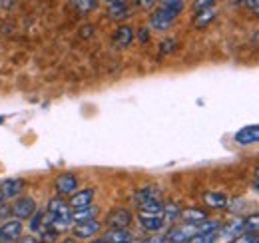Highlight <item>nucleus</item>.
<instances>
[{"label":"nucleus","mask_w":259,"mask_h":243,"mask_svg":"<svg viewBox=\"0 0 259 243\" xmlns=\"http://www.w3.org/2000/svg\"><path fill=\"white\" fill-rule=\"evenodd\" d=\"M22 235V221L20 219H8L6 223L0 225V243L18 241Z\"/></svg>","instance_id":"nucleus-2"},{"label":"nucleus","mask_w":259,"mask_h":243,"mask_svg":"<svg viewBox=\"0 0 259 243\" xmlns=\"http://www.w3.org/2000/svg\"><path fill=\"white\" fill-rule=\"evenodd\" d=\"M180 213H182L180 204H176V201H167V204H163L162 215L165 217V221H174V219H178Z\"/></svg>","instance_id":"nucleus-22"},{"label":"nucleus","mask_w":259,"mask_h":243,"mask_svg":"<svg viewBox=\"0 0 259 243\" xmlns=\"http://www.w3.org/2000/svg\"><path fill=\"white\" fill-rule=\"evenodd\" d=\"M100 229H102L100 221L90 219V221H80V223H76V225L72 227V233H74V237H78V239H90V237H94L96 233H100Z\"/></svg>","instance_id":"nucleus-5"},{"label":"nucleus","mask_w":259,"mask_h":243,"mask_svg":"<svg viewBox=\"0 0 259 243\" xmlns=\"http://www.w3.org/2000/svg\"><path fill=\"white\" fill-rule=\"evenodd\" d=\"M218 239V233H195L194 237L190 239L192 243H209Z\"/></svg>","instance_id":"nucleus-27"},{"label":"nucleus","mask_w":259,"mask_h":243,"mask_svg":"<svg viewBox=\"0 0 259 243\" xmlns=\"http://www.w3.org/2000/svg\"><path fill=\"white\" fill-rule=\"evenodd\" d=\"M98 208L96 206H86V208H78V210H72V223H80V221H90V219H96Z\"/></svg>","instance_id":"nucleus-18"},{"label":"nucleus","mask_w":259,"mask_h":243,"mask_svg":"<svg viewBox=\"0 0 259 243\" xmlns=\"http://www.w3.org/2000/svg\"><path fill=\"white\" fill-rule=\"evenodd\" d=\"M132 42H134V30H132V26H128V24L118 26V30L114 34V44L118 48H128Z\"/></svg>","instance_id":"nucleus-14"},{"label":"nucleus","mask_w":259,"mask_h":243,"mask_svg":"<svg viewBox=\"0 0 259 243\" xmlns=\"http://www.w3.org/2000/svg\"><path fill=\"white\" fill-rule=\"evenodd\" d=\"M108 14H110V18H114V20H122V18L130 16L128 4H126V2H114V4H108Z\"/></svg>","instance_id":"nucleus-20"},{"label":"nucleus","mask_w":259,"mask_h":243,"mask_svg":"<svg viewBox=\"0 0 259 243\" xmlns=\"http://www.w3.org/2000/svg\"><path fill=\"white\" fill-rule=\"evenodd\" d=\"M245 231V227H243V217H233V219H229L227 223H222V227H220V235H224L226 239H235L237 235H241Z\"/></svg>","instance_id":"nucleus-7"},{"label":"nucleus","mask_w":259,"mask_h":243,"mask_svg":"<svg viewBox=\"0 0 259 243\" xmlns=\"http://www.w3.org/2000/svg\"><path fill=\"white\" fill-rule=\"evenodd\" d=\"M134 235L132 231H128V227H110L98 241H110V243H124V241H132Z\"/></svg>","instance_id":"nucleus-10"},{"label":"nucleus","mask_w":259,"mask_h":243,"mask_svg":"<svg viewBox=\"0 0 259 243\" xmlns=\"http://www.w3.org/2000/svg\"><path fill=\"white\" fill-rule=\"evenodd\" d=\"M114 2H128V0H112L110 4H114Z\"/></svg>","instance_id":"nucleus-39"},{"label":"nucleus","mask_w":259,"mask_h":243,"mask_svg":"<svg viewBox=\"0 0 259 243\" xmlns=\"http://www.w3.org/2000/svg\"><path fill=\"white\" fill-rule=\"evenodd\" d=\"M6 201H8V199H6V195H4V191L0 189V206H2V204H6Z\"/></svg>","instance_id":"nucleus-36"},{"label":"nucleus","mask_w":259,"mask_h":243,"mask_svg":"<svg viewBox=\"0 0 259 243\" xmlns=\"http://www.w3.org/2000/svg\"><path fill=\"white\" fill-rule=\"evenodd\" d=\"M160 195H162L160 187H156V185H146V187H142V189H138V191L134 193V204L140 206V204H144V201H148V199H158Z\"/></svg>","instance_id":"nucleus-15"},{"label":"nucleus","mask_w":259,"mask_h":243,"mask_svg":"<svg viewBox=\"0 0 259 243\" xmlns=\"http://www.w3.org/2000/svg\"><path fill=\"white\" fill-rule=\"evenodd\" d=\"M104 2H108V4H110V2H112V0H104Z\"/></svg>","instance_id":"nucleus-41"},{"label":"nucleus","mask_w":259,"mask_h":243,"mask_svg":"<svg viewBox=\"0 0 259 243\" xmlns=\"http://www.w3.org/2000/svg\"><path fill=\"white\" fill-rule=\"evenodd\" d=\"M8 215H12L10 206H8V204H2V206H0V219H6Z\"/></svg>","instance_id":"nucleus-31"},{"label":"nucleus","mask_w":259,"mask_h":243,"mask_svg":"<svg viewBox=\"0 0 259 243\" xmlns=\"http://www.w3.org/2000/svg\"><path fill=\"white\" fill-rule=\"evenodd\" d=\"M54 189L58 195H70L78 189V178L74 174H60L54 180Z\"/></svg>","instance_id":"nucleus-6"},{"label":"nucleus","mask_w":259,"mask_h":243,"mask_svg":"<svg viewBox=\"0 0 259 243\" xmlns=\"http://www.w3.org/2000/svg\"><path fill=\"white\" fill-rule=\"evenodd\" d=\"M203 201H205L207 208H213V210L227 208V204H229L227 195L226 193H222V191H207V193L203 195Z\"/></svg>","instance_id":"nucleus-17"},{"label":"nucleus","mask_w":259,"mask_h":243,"mask_svg":"<svg viewBox=\"0 0 259 243\" xmlns=\"http://www.w3.org/2000/svg\"><path fill=\"white\" fill-rule=\"evenodd\" d=\"M70 195H72V197H70L68 206H70L72 210H78V208H86V206H90V204L94 201V189H92V187H86V189L74 191V193H70Z\"/></svg>","instance_id":"nucleus-9"},{"label":"nucleus","mask_w":259,"mask_h":243,"mask_svg":"<svg viewBox=\"0 0 259 243\" xmlns=\"http://www.w3.org/2000/svg\"><path fill=\"white\" fill-rule=\"evenodd\" d=\"M171 24H174V20H171V18H167L160 8H158V10H154V12H152V16H150V28H152V30L165 32V30H169V28H171Z\"/></svg>","instance_id":"nucleus-13"},{"label":"nucleus","mask_w":259,"mask_h":243,"mask_svg":"<svg viewBox=\"0 0 259 243\" xmlns=\"http://www.w3.org/2000/svg\"><path fill=\"white\" fill-rule=\"evenodd\" d=\"M251 187H253V189H255V191L259 193V180H257V178H255V182L251 183Z\"/></svg>","instance_id":"nucleus-37"},{"label":"nucleus","mask_w":259,"mask_h":243,"mask_svg":"<svg viewBox=\"0 0 259 243\" xmlns=\"http://www.w3.org/2000/svg\"><path fill=\"white\" fill-rule=\"evenodd\" d=\"M195 233H197V225L186 221L184 225H176V227H171L163 237H165V241L184 243V241H190Z\"/></svg>","instance_id":"nucleus-1"},{"label":"nucleus","mask_w":259,"mask_h":243,"mask_svg":"<svg viewBox=\"0 0 259 243\" xmlns=\"http://www.w3.org/2000/svg\"><path fill=\"white\" fill-rule=\"evenodd\" d=\"M24 187H26V183H24V180H20V178H8V180H4V182L0 183V189L4 191L6 199L18 197L24 191Z\"/></svg>","instance_id":"nucleus-12"},{"label":"nucleus","mask_w":259,"mask_h":243,"mask_svg":"<svg viewBox=\"0 0 259 243\" xmlns=\"http://www.w3.org/2000/svg\"><path fill=\"white\" fill-rule=\"evenodd\" d=\"M156 2H158V0H134V4H136L138 8H142V10H150V8H154Z\"/></svg>","instance_id":"nucleus-29"},{"label":"nucleus","mask_w":259,"mask_h":243,"mask_svg":"<svg viewBox=\"0 0 259 243\" xmlns=\"http://www.w3.org/2000/svg\"><path fill=\"white\" fill-rule=\"evenodd\" d=\"M92 34H94V26H92V24H86V26L82 28V32H80L82 38H90Z\"/></svg>","instance_id":"nucleus-32"},{"label":"nucleus","mask_w":259,"mask_h":243,"mask_svg":"<svg viewBox=\"0 0 259 243\" xmlns=\"http://www.w3.org/2000/svg\"><path fill=\"white\" fill-rule=\"evenodd\" d=\"M70 2H72V4H74V8H76V10H80L82 14L96 10V6H98V0H70Z\"/></svg>","instance_id":"nucleus-24"},{"label":"nucleus","mask_w":259,"mask_h":243,"mask_svg":"<svg viewBox=\"0 0 259 243\" xmlns=\"http://www.w3.org/2000/svg\"><path fill=\"white\" fill-rule=\"evenodd\" d=\"M138 40H140L142 44H146V42L150 40V28H140V30H138Z\"/></svg>","instance_id":"nucleus-30"},{"label":"nucleus","mask_w":259,"mask_h":243,"mask_svg":"<svg viewBox=\"0 0 259 243\" xmlns=\"http://www.w3.org/2000/svg\"><path fill=\"white\" fill-rule=\"evenodd\" d=\"M18 241L20 243H32V241H38V239H36V237H30V235H26V237H22V235H20V237H18Z\"/></svg>","instance_id":"nucleus-34"},{"label":"nucleus","mask_w":259,"mask_h":243,"mask_svg":"<svg viewBox=\"0 0 259 243\" xmlns=\"http://www.w3.org/2000/svg\"><path fill=\"white\" fill-rule=\"evenodd\" d=\"M138 208H140V212H146V213H162L163 204L160 201V197H158V199H148V201L140 204Z\"/></svg>","instance_id":"nucleus-23"},{"label":"nucleus","mask_w":259,"mask_h":243,"mask_svg":"<svg viewBox=\"0 0 259 243\" xmlns=\"http://www.w3.org/2000/svg\"><path fill=\"white\" fill-rule=\"evenodd\" d=\"M215 2H218V0H194V2H192V8L197 12V10H203V8H207V6H213Z\"/></svg>","instance_id":"nucleus-28"},{"label":"nucleus","mask_w":259,"mask_h":243,"mask_svg":"<svg viewBox=\"0 0 259 243\" xmlns=\"http://www.w3.org/2000/svg\"><path fill=\"white\" fill-rule=\"evenodd\" d=\"M162 6H169V4H184V0H160Z\"/></svg>","instance_id":"nucleus-33"},{"label":"nucleus","mask_w":259,"mask_h":243,"mask_svg":"<svg viewBox=\"0 0 259 243\" xmlns=\"http://www.w3.org/2000/svg\"><path fill=\"white\" fill-rule=\"evenodd\" d=\"M180 217H182L184 221H188V223H195V225H197L199 221L207 219V212H203V210H199V208H186V210H182Z\"/></svg>","instance_id":"nucleus-19"},{"label":"nucleus","mask_w":259,"mask_h":243,"mask_svg":"<svg viewBox=\"0 0 259 243\" xmlns=\"http://www.w3.org/2000/svg\"><path fill=\"white\" fill-rule=\"evenodd\" d=\"M235 142L241 146H249V144H259V124L253 126H245L239 132H235Z\"/></svg>","instance_id":"nucleus-8"},{"label":"nucleus","mask_w":259,"mask_h":243,"mask_svg":"<svg viewBox=\"0 0 259 243\" xmlns=\"http://www.w3.org/2000/svg\"><path fill=\"white\" fill-rule=\"evenodd\" d=\"M222 227V221L220 219H203L197 223V233H218Z\"/></svg>","instance_id":"nucleus-21"},{"label":"nucleus","mask_w":259,"mask_h":243,"mask_svg":"<svg viewBox=\"0 0 259 243\" xmlns=\"http://www.w3.org/2000/svg\"><path fill=\"white\" fill-rule=\"evenodd\" d=\"M255 178H257V180H259V166H257V168H255Z\"/></svg>","instance_id":"nucleus-38"},{"label":"nucleus","mask_w":259,"mask_h":243,"mask_svg":"<svg viewBox=\"0 0 259 243\" xmlns=\"http://www.w3.org/2000/svg\"><path fill=\"white\" fill-rule=\"evenodd\" d=\"M215 16H218V10H215L213 6H207V8H203V10H197L194 18V26L195 28H205V26H209V22H211Z\"/></svg>","instance_id":"nucleus-16"},{"label":"nucleus","mask_w":259,"mask_h":243,"mask_svg":"<svg viewBox=\"0 0 259 243\" xmlns=\"http://www.w3.org/2000/svg\"><path fill=\"white\" fill-rule=\"evenodd\" d=\"M235 2H237V4H241V2H243V0H235Z\"/></svg>","instance_id":"nucleus-40"},{"label":"nucleus","mask_w":259,"mask_h":243,"mask_svg":"<svg viewBox=\"0 0 259 243\" xmlns=\"http://www.w3.org/2000/svg\"><path fill=\"white\" fill-rule=\"evenodd\" d=\"M10 4H12V0H0V8H6Z\"/></svg>","instance_id":"nucleus-35"},{"label":"nucleus","mask_w":259,"mask_h":243,"mask_svg":"<svg viewBox=\"0 0 259 243\" xmlns=\"http://www.w3.org/2000/svg\"><path fill=\"white\" fill-rule=\"evenodd\" d=\"M138 223L142 225V229L146 231H160L163 225H165V217L162 213H146V212H140L138 215Z\"/></svg>","instance_id":"nucleus-4"},{"label":"nucleus","mask_w":259,"mask_h":243,"mask_svg":"<svg viewBox=\"0 0 259 243\" xmlns=\"http://www.w3.org/2000/svg\"><path fill=\"white\" fill-rule=\"evenodd\" d=\"M243 227H245V231H253V233H257L259 231V213L249 215V217H243Z\"/></svg>","instance_id":"nucleus-25"},{"label":"nucleus","mask_w":259,"mask_h":243,"mask_svg":"<svg viewBox=\"0 0 259 243\" xmlns=\"http://www.w3.org/2000/svg\"><path fill=\"white\" fill-rule=\"evenodd\" d=\"M108 227H128L132 223V213L124 208H118V210H112L108 213V219H106Z\"/></svg>","instance_id":"nucleus-11"},{"label":"nucleus","mask_w":259,"mask_h":243,"mask_svg":"<svg viewBox=\"0 0 259 243\" xmlns=\"http://www.w3.org/2000/svg\"><path fill=\"white\" fill-rule=\"evenodd\" d=\"M176 48H178L176 40H174V38H165V40H162V44H160V56L174 54V52H176Z\"/></svg>","instance_id":"nucleus-26"},{"label":"nucleus","mask_w":259,"mask_h":243,"mask_svg":"<svg viewBox=\"0 0 259 243\" xmlns=\"http://www.w3.org/2000/svg\"><path fill=\"white\" fill-rule=\"evenodd\" d=\"M12 210V217H16V219H28L34 212H36V201H34L32 197H20L18 195V199L14 201V206L10 208Z\"/></svg>","instance_id":"nucleus-3"}]
</instances>
